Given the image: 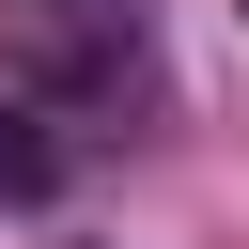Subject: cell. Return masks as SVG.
Returning a JSON list of instances; mask_svg holds the SVG:
<instances>
[{"mask_svg": "<svg viewBox=\"0 0 249 249\" xmlns=\"http://www.w3.org/2000/svg\"><path fill=\"white\" fill-rule=\"evenodd\" d=\"M31 93H124L140 78V0H0Z\"/></svg>", "mask_w": 249, "mask_h": 249, "instance_id": "1", "label": "cell"}, {"mask_svg": "<svg viewBox=\"0 0 249 249\" xmlns=\"http://www.w3.org/2000/svg\"><path fill=\"white\" fill-rule=\"evenodd\" d=\"M62 171H78V156L47 140V109H31V93H0V202L31 218V202H62Z\"/></svg>", "mask_w": 249, "mask_h": 249, "instance_id": "2", "label": "cell"}]
</instances>
